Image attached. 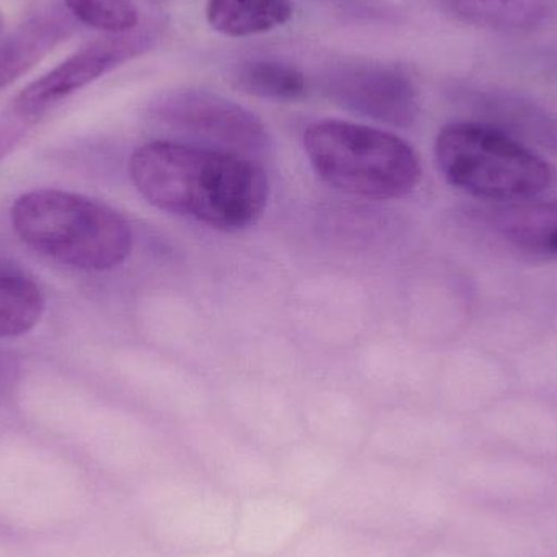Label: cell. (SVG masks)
Instances as JSON below:
<instances>
[{
  "label": "cell",
  "instance_id": "cell-17",
  "mask_svg": "<svg viewBox=\"0 0 557 557\" xmlns=\"http://www.w3.org/2000/svg\"><path fill=\"white\" fill-rule=\"evenodd\" d=\"M455 15L493 28H525L542 18L548 0H441Z\"/></svg>",
  "mask_w": 557,
  "mask_h": 557
},
{
  "label": "cell",
  "instance_id": "cell-5",
  "mask_svg": "<svg viewBox=\"0 0 557 557\" xmlns=\"http://www.w3.org/2000/svg\"><path fill=\"white\" fill-rule=\"evenodd\" d=\"M238 500L214 481L178 474L146 494L153 536L169 556L232 548Z\"/></svg>",
  "mask_w": 557,
  "mask_h": 557
},
{
  "label": "cell",
  "instance_id": "cell-1",
  "mask_svg": "<svg viewBox=\"0 0 557 557\" xmlns=\"http://www.w3.org/2000/svg\"><path fill=\"white\" fill-rule=\"evenodd\" d=\"M129 175L150 205L215 231L251 227L270 201V182L257 160L196 144H146L131 157Z\"/></svg>",
  "mask_w": 557,
  "mask_h": 557
},
{
  "label": "cell",
  "instance_id": "cell-7",
  "mask_svg": "<svg viewBox=\"0 0 557 557\" xmlns=\"http://www.w3.org/2000/svg\"><path fill=\"white\" fill-rule=\"evenodd\" d=\"M153 116L169 129L199 140L202 147L253 160L270 149V133L260 117L209 91H172L156 104Z\"/></svg>",
  "mask_w": 557,
  "mask_h": 557
},
{
  "label": "cell",
  "instance_id": "cell-20",
  "mask_svg": "<svg viewBox=\"0 0 557 557\" xmlns=\"http://www.w3.org/2000/svg\"><path fill=\"white\" fill-rule=\"evenodd\" d=\"M169 557H237V553L232 548L212 549V552L185 553V555H175Z\"/></svg>",
  "mask_w": 557,
  "mask_h": 557
},
{
  "label": "cell",
  "instance_id": "cell-18",
  "mask_svg": "<svg viewBox=\"0 0 557 557\" xmlns=\"http://www.w3.org/2000/svg\"><path fill=\"white\" fill-rule=\"evenodd\" d=\"M69 12L90 28L108 35L133 32L139 13L133 0H64Z\"/></svg>",
  "mask_w": 557,
  "mask_h": 557
},
{
  "label": "cell",
  "instance_id": "cell-22",
  "mask_svg": "<svg viewBox=\"0 0 557 557\" xmlns=\"http://www.w3.org/2000/svg\"><path fill=\"white\" fill-rule=\"evenodd\" d=\"M237 557H255V556H240V555H237Z\"/></svg>",
  "mask_w": 557,
  "mask_h": 557
},
{
  "label": "cell",
  "instance_id": "cell-4",
  "mask_svg": "<svg viewBox=\"0 0 557 557\" xmlns=\"http://www.w3.org/2000/svg\"><path fill=\"white\" fill-rule=\"evenodd\" d=\"M435 160L454 188L500 205L529 201L553 182L543 157L484 124H447L435 140Z\"/></svg>",
  "mask_w": 557,
  "mask_h": 557
},
{
  "label": "cell",
  "instance_id": "cell-19",
  "mask_svg": "<svg viewBox=\"0 0 557 557\" xmlns=\"http://www.w3.org/2000/svg\"><path fill=\"white\" fill-rule=\"evenodd\" d=\"M33 120L35 117L23 116V114L13 110L10 111V114L0 117V162L23 139Z\"/></svg>",
  "mask_w": 557,
  "mask_h": 557
},
{
  "label": "cell",
  "instance_id": "cell-16",
  "mask_svg": "<svg viewBox=\"0 0 557 557\" xmlns=\"http://www.w3.org/2000/svg\"><path fill=\"white\" fill-rule=\"evenodd\" d=\"M235 84L245 94L287 103L304 100L308 94L305 75L276 61L245 62L235 74Z\"/></svg>",
  "mask_w": 557,
  "mask_h": 557
},
{
  "label": "cell",
  "instance_id": "cell-9",
  "mask_svg": "<svg viewBox=\"0 0 557 557\" xmlns=\"http://www.w3.org/2000/svg\"><path fill=\"white\" fill-rule=\"evenodd\" d=\"M147 46L149 35L133 32L117 33L90 42L23 88L13 101L12 110L23 116L36 117L52 104L129 61Z\"/></svg>",
  "mask_w": 557,
  "mask_h": 557
},
{
  "label": "cell",
  "instance_id": "cell-11",
  "mask_svg": "<svg viewBox=\"0 0 557 557\" xmlns=\"http://www.w3.org/2000/svg\"><path fill=\"white\" fill-rule=\"evenodd\" d=\"M487 231L510 250L557 260V201H520L483 212Z\"/></svg>",
  "mask_w": 557,
  "mask_h": 557
},
{
  "label": "cell",
  "instance_id": "cell-15",
  "mask_svg": "<svg viewBox=\"0 0 557 557\" xmlns=\"http://www.w3.org/2000/svg\"><path fill=\"white\" fill-rule=\"evenodd\" d=\"M45 311V294L35 282L0 271V339L29 333Z\"/></svg>",
  "mask_w": 557,
  "mask_h": 557
},
{
  "label": "cell",
  "instance_id": "cell-8",
  "mask_svg": "<svg viewBox=\"0 0 557 557\" xmlns=\"http://www.w3.org/2000/svg\"><path fill=\"white\" fill-rule=\"evenodd\" d=\"M324 94L344 110L389 126L408 127L419 113L411 78L386 64H344L324 77Z\"/></svg>",
  "mask_w": 557,
  "mask_h": 557
},
{
  "label": "cell",
  "instance_id": "cell-14",
  "mask_svg": "<svg viewBox=\"0 0 557 557\" xmlns=\"http://www.w3.org/2000/svg\"><path fill=\"white\" fill-rule=\"evenodd\" d=\"M67 33V25L58 16H38L20 26L0 46V88L38 64ZM65 39V38H64Z\"/></svg>",
  "mask_w": 557,
  "mask_h": 557
},
{
  "label": "cell",
  "instance_id": "cell-2",
  "mask_svg": "<svg viewBox=\"0 0 557 557\" xmlns=\"http://www.w3.org/2000/svg\"><path fill=\"white\" fill-rule=\"evenodd\" d=\"M10 221L26 247L75 270H114L133 251L129 222L111 206L74 193H26L13 205Z\"/></svg>",
  "mask_w": 557,
  "mask_h": 557
},
{
  "label": "cell",
  "instance_id": "cell-21",
  "mask_svg": "<svg viewBox=\"0 0 557 557\" xmlns=\"http://www.w3.org/2000/svg\"><path fill=\"white\" fill-rule=\"evenodd\" d=\"M2 376H3V370H2V363H0V383H2Z\"/></svg>",
  "mask_w": 557,
  "mask_h": 557
},
{
  "label": "cell",
  "instance_id": "cell-10",
  "mask_svg": "<svg viewBox=\"0 0 557 557\" xmlns=\"http://www.w3.org/2000/svg\"><path fill=\"white\" fill-rule=\"evenodd\" d=\"M308 504L277 490L238 500L232 549L240 556L278 557L313 522Z\"/></svg>",
  "mask_w": 557,
  "mask_h": 557
},
{
  "label": "cell",
  "instance_id": "cell-13",
  "mask_svg": "<svg viewBox=\"0 0 557 557\" xmlns=\"http://www.w3.org/2000/svg\"><path fill=\"white\" fill-rule=\"evenodd\" d=\"M290 0H209L206 16L215 32L232 38L261 35L292 18Z\"/></svg>",
  "mask_w": 557,
  "mask_h": 557
},
{
  "label": "cell",
  "instance_id": "cell-6",
  "mask_svg": "<svg viewBox=\"0 0 557 557\" xmlns=\"http://www.w3.org/2000/svg\"><path fill=\"white\" fill-rule=\"evenodd\" d=\"M414 494L389 468L366 467L341 473L311 509L320 519L395 540L414 523Z\"/></svg>",
  "mask_w": 557,
  "mask_h": 557
},
{
  "label": "cell",
  "instance_id": "cell-12",
  "mask_svg": "<svg viewBox=\"0 0 557 557\" xmlns=\"http://www.w3.org/2000/svg\"><path fill=\"white\" fill-rule=\"evenodd\" d=\"M278 557H399L395 540L314 517Z\"/></svg>",
  "mask_w": 557,
  "mask_h": 557
},
{
  "label": "cell",
  "instance_id": "cell-3",
  "mask_svg": "<svg viewBox=\"0 0 557 557\" xmlns=\"http://www.w3.org/2000/svg\"><path fill=\"white\" fill-rule=\"evenodd\" d=\"M305 152L326 185L357 198H403L421 182L418 153L376 127L326 120L305 131Z\"/></svg>",
  "mask_w": 557,
  "mask_h": 557
}]
</instances>
